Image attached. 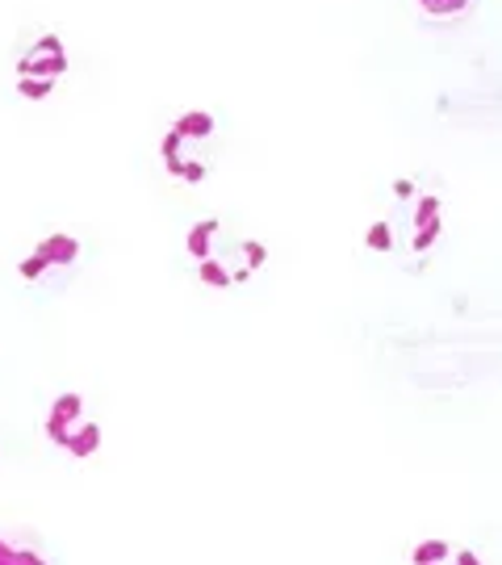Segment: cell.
<instances>
[{
    "label": "cell",
    "mask_w": 502,
    "mask_h": 565,
    "mask_svg": "<svg viewBox=\"0 0 502 565\" xmlns=\"http://www.w3.org/2000/svg\"><path fill=\"white\" fill-rule=\"evenodd\" d=\"M76 260H81V243L72 239L67 231H55V235H46V239L21 260V277H25V281H42L46 273H67Z\"/></svg>",
    "instance_id": "cell-2"
},
{
    "label": "cell",
    "mask_w": 502,
    "mask_h": 565,
    "mask_svg": "<svg viewBox=\"0 0 502 565\" xmlns=\"http://www.w3.org/2000/svg\"><path fill=\"white\" fill-rule=\"evenodd\" d=\"M406 565H485V562L473 548L457 545L448 536H427V541H419V545L410 548Z\"/></svg>",
    "instance_id": "cell-3"
},
{
    "label": "cell",
    "mask_w": 502,
    "mask_h": 565,
    "mask_svg": "<svg viewBox=\"0 0 502 565\" xmlns=\"http://www.w3.org/2000/svg\"><path fill=\"white\" fill-rule=\"evenodd\" d=\"M214 239H218V223L210 218V223H197L189 231V239H184V252H189V260L201 264L214 256Z\"/></svg>",
    "instance_id": "cell-7"
},
{
    "label": "cell",
    "mask_w": 502,
    "mask_h": 565,
    "mask_svg": "<svg viewBox=\"0 0 502 565\" xmlns=\"http://www.w3.org/2000/svg\"><path fill=\"white\" fill-rule=\"evenodd\" d=\"M402 226H406V231H398L394 247H398V252H406L410 260H427V252L436 247V239H440V231H444L440 198H431V193L410 198V210H406Z\"/></svg>",
    "instance_id": "cell-1"
},
{
    "label": "cell",
    "mask_w": 502,
    "mask_h": 565,
    "mask_svg": "<svg viewBox=\"0 0 502 565\" xmlns=\"http://www.w3.org/2000/svg\"><path fill=\"white\" fill-rule=\"evenodd\" d=\"M0 565H51V557L39 548V541H18L0 532Z\"/></svg>",
    "instance_id": "cell-5"
},
{
    "label": "cell",
    "mask_w": 502,
    "mask_h": 565,
    "mask_svg": "<svg viewBox=\"0 0 502 565\" xmlns=\"http://www.w3.org/2000/svg\"><path fill=\"white\" fill-rule=\"evenodd\" d=\"M84 419V398L81 394H60L55 403H51V411H46V424H42V431H46V440L55 448L67 445V436H72V427Z\"/></svg>",
    "instance_id": "cell-4"
},
{
    "label": "cell",
    "mask_w": 502,
    "mask_h": 565,
    "mask_svg": "<svg viewBox=\"0 0 502 565\" xmlns=\"http://www.w3.org/2000/svg\"><path fill=\"white\" fill-rule=\"evenodd\" d=\"M97 448H100V424H88V419H81V424L72 427V436H67L63 452H67V457H76V461H88Z\"/></svg>",
    "instance_id": "cell-6"
},
{
    "label": "cell",
    "mask_w": 502,
    "mask_h": 565,
    "mask_svg": "<svg viewBox=\"0 0 502 565\" xmlns=\"http://www.w3.org/2000/svg\"><path fill=\"white\" fill-rule=\"evenodd\" d=\"M473 0H419V9L427 13V18H436V21H452V18H461L464 9H469Z\"/></svg>",
    "instance_id": "cell-8"
}]
</instances>
